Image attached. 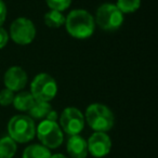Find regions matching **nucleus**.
<instances>
[{
	"label": "nucleus",
	"instance_id": "obj_5",
	"mask_svg": "<svg viewBox=\"0 0 158 158\" xmlns=\"http://www.w3.org/2000/svg\"><path fill=\"white\" fill-rule=\"evenodd\" d=\"M95 23L104 31H116L123 25V14L113 3H104L97 10Z\"/></svg>",
	"mask_w": 158,
	"mask_h": 158
},
{
	"label": "nucleus",
	"instance_id": "obj_3",
	"mask_svg": "<svg viewBox=\"0 0 158 158\" xmlns=\"http://www.w3.org/2000/svg\"><path fill=\"white\" fill-rule=\"evenodd\" d=\"M9 136L18 143H27L36 135V125L26 115H16L8 123Z\"/></svg>",
	"mask_w": 158,
	"mask_h": 158
},
{
	"label": "nucleus",
	"instance_id": "obj_2",
	"mask_svg": "<svg viewBox=\"0 0 158 158\" xmlns=\"http://www.w3.org/2000/svg\"><path fill=\"white\" fill-rule=\"evenodd\" d=\"M86 120L95 132H106L114 126V115L107 106L94 103L87 108Z\"/></svg>",
	"mask_w": 158,
	"mask_h": 158
},
{
	"label": "nucleus",
	"instance_id": "obj_1",
	"mask_svg": "<svg viewBox=\"0 0 158 158\" xmlns=\"http://www.w3.org/2000/svg\"><path fill=\"white\" fill-rule=\"evenodd\" d=\"M65 25L68 34L77 39L91 37L95 29L94 18L86 10L77 9L69 12L65 18Z\"/></svg>",
	"mask_w": 158,
	"mask_h": 158
},
{
	"label": "nucleus",
	"instance_id": "obj_9",
	"mask_svg": "<svg viewBox=\"0 0 158 158\" xmlns=\"http://www.w3.org/2000/svg\"><path fill=\"white\" fill-rule=\"evenodd\" d=\"M87 144H88V153L97 158L106 156L112 148V141L106 132H94L89 138Z\"/></svg>",
	"mask_w": 158,
	"mask_h": 158
},
{
	"label": "nucleus",
	"instance_id": "obj_4",
	"mask_svg": "<svg viewBox=\"0 0 158 158\" xmlns=\"http://www.w3.org/2000/svg\"><path fill=\"white\" fill-rule=\"evenodd\" d=\"M31 93L37 101L50 102L57 93L56 81L49 74L37 75L31 84Z\"/></svg>",
	"mask_w": 158,
	"mask_h": 158
},
{
	"label": "nucleus",
	"instance_id": "obj_20",
	"mask_svg": "<svg viewBox=\"0 0 158 158\" xmlns=\"http://www.w3.org/2000/svg\"><path fill=\"white\" fill-rule=\"evenodd\" d=\"M9 41V34L7 33L5 28L0 26V49L5 48Z\"/></svg>",
	"mask_w": 158,
	"mask_h": 158
},
{
	"label": "nucleus",
	"instance_id": "obj_12",
	"mask_svg": "<svg viewBox=\"0 0 158 158\" xmlns=\"http://www.w3.org/2000/svg\"><path fill=\"white\" fill-rule=\"evenodd\" d=\"M51 152L42 144H31L23 152V158H50Z\"/></svg>",
	"mask_w": 158,
	"mask_h": 158
},
{
	"label": "nucleus",
	"instance_id": "obj_10",
	"mask_svg": "<svg viewBox=\"0 0 158 158\" xmlns=\"http://www.w3.org/2000/svg\"><path fill=\"white\" fill-rule=\"evenodd\" d=\"M3 81L6 87L11 91H20L26 86L27 74L20 66H13L6 72Z\"/></svg>",
	"mask_w": 158,
	"mask_h": 158
},
{
	"label": "nucleus",
	"instance_id": "obj_14",
	"mask_svg": "<svg viewBox=\"0 0 158 158\" xmlns=\"http://www.w3.org/2000/svg\"><path fill=\"white\" fill-rule=\"evenodd\" d=\"M52 110V107L49 104V102L44 101H37L35 100V103L28 110L31 116L35 119H46L49 113Z\"/></svg>",
	"mask_w": 158,
	"mask_h": 158
},
{
	"label": "nucleus",
	"instance_id": "obj_6",
	"mask_svg": "<svg viewBox=\"0 0 158 158\" xmlns=\"http://www.w3.org/2000/svg\"><path fill=\"white\" fill-rule=\"evenodd\" d=\"M36 132L41 144L48 148H56L63 143V132L56 121L44 119L39 123Z\"/></svg>",
	"mask_w": 158,
	"mask_h": 158
},
{
	"label": "nucleus",
	"instance_id": "obj_8",
	"mask_svg": "<svg viewBox=\"0 0 158 158\" xmlns=\"http://www.w3.org/2000/svg\"><path fill=\"white\" fill-rule=\"evenodd\" d=\"M60 126L69 135H76L84 130L85 117L76 107H67L62 112Z\"/></svg>",
	"mask_w": 158,
	"mask_h": 158
},
{
	"label": "nucleus",
	"instance_id": "obj_17",
	"mask_svg": "<svg viewBox=\"0 0 158 158\" xmlns=\"http://www.w3.org/2000/svg\"><path fill=\"white\" fill-rule=\"evenodd\" d=\"M141 0H118L116 7L121 11V13H133L140 8Z\"/></svg>",
	"mask_w": 158,
	"mask_h": 158
},
{
	"label": "nucleus",
	"instance_id": "obj_21",
	"mask_svg": "<svg viewBox=\"0 0 158 158\" xmlns=\"http://www.w3.org/2000/svg\"><path fill=\"white\" fill-rule=\"evenodd\" d=\"M7 18V7L2 0H0V26H2Z\"/></svg>",
	"mask_w": 158,
	"mask_h": 158
},
{
	"label": "nucleus",
	"instance_id": "obj_19",
	"mask_svg": "<svg viewBox=\"0 0 158 158\" xmlns=\"http://www.w3.org/2000/svg\"><path fill=\"white\" fill-rule=\"evenodd\" d=\"M14 100V92L10 89L6 88L0 91V105L8 106L13 103Z\"/></svg>",
	"mask_w": 158,
	"mask_h": 158
},
{
	"label": "nucleus",
	"instance_id": "obj_11",
	"mask_svg": "<svg viewBox=\"0 0 158 158\" xmlns=\"http://www.w3.org/2000/svg\"><path fill=\"white\" fill-rule=\"evenodd\" d=\"M67 152L72 158H86L88 155L87 141L79 134L70 135L67 141Z\"/></svg>",
	"mask_w": 158,
	"mask_h": 158
},
{
	"label": "nucleus",
	"instance_id": "obj_13",
	"mask_svg": "<svg viewBox=\"0 0 158 158\" xmlns=\"http://www.w3.org/2000/svg\"><path fill=\"white\" fill-rule=\"evenodd\" d=\"M34 103H35V99L31 92H20L19 94L14 95V100L12 104L18 110L26 112V110H31Z\"/></svg>",
	"mask_w": 158,
	"mask_h": 158
},
{
	"label": "nucleus",
	"instance_id": "obj_7",
	"mask_svg": "<svg viewBox=\"0 0 158 158\" xmlns=\"http://www.w3.org/2000/svg\"><path fill=\"white\" fill-rule=\"evenodd\" d=\"M9 36H11L12 40L18 44H29L35 39V25L28 19L19 18L12 22Z\"/></svg>",
	"mask_w": 158,
	"mask_h": 158
},
{
	"label": "nucleus",
	"instance_id": "obj_23",
	"mask_svg": "<svg viewBox=\"0 0 158 158\" xmlns=\"http://www.w3.org/2000/svg\"><path fill=\"white\" fill-rule=\"evenodd\" d=\"M50 158H67V157L64 156L63 154H54V155H51Z\"/></svg>",
	"mask_w": 158,
	"mask_h": 158
},
{
	"label": "nucleus",
	"instance_id": "obj_16",
	"mask_svg": "<svg viewBox=\"0 0 158 158\" xmlns=\"http://www.w3.org/2000/svg\"><path fill=\"white\" fill-rule=\"evenodd\" d=\"M44 19L46 25L50 28H59L65 23L64 14L61 11H56V10H51V11L47 12Z\"/></svg>",
	"mask_w": 158,
	"mask_h": 158
},
{
	"label": "nucleus",
	"instance_id": "obj_18",
	"mask_svg": "<svg viewBox=\"0 0 158 158\" xmlns=\"http://www.w3.org/2000/svg\"><path fill=\"white\" fill-rule=\"evenodd\" d=\"M46 1L51 10H56L61 12L67 9L72 3V0H46Z\"/></svg>",
	"mask_w": 158,
	"mask_h": 158
},
{
	"label": "nucleus",
	"instance_id": "obj_22",
	"mask_svg": "<svg viewBox=\"0 0 158 158\" xmlns=\"http://www.w3.org/2000/svg\"><path fill=\"white\" fill-rule=\"evenodd\" d=\"M57 119V113L55 110H51L48 114V116L46 117V120H50V121H56Z\"/></svg>",
	"mask_w": 158,
	"mask_h": 158
},
{
	"label": "nucleus",
	"instance_id": "obj_15",
	"mask_svg": "<svg viewBox=\"0 0 158 158\" xmlns=\"http://www.w3.org/2000/svg\"><path fill=\"white\" fill-rule=\"evenodd\" d=\"M16 153V142L10 136L0 139V158H13Z\"/></svg>",
	"mask_w": 158,
	"mask_h": 158
}]
</instances>
